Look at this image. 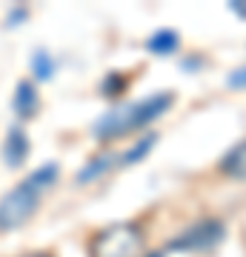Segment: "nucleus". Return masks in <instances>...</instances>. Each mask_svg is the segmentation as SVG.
Wrapping results in <instances>:
<instances>
[{"label":"nucleus","mask_w":246,"mask_h":257,"mask_svg":"<svg viewBox=\"0 0 246 257\" xmlns=\"http://www.w3.org/2000/svg\"><path fill=\"white\" fill-rule=\"evenodd\" d=\"M155 140H157L155 135H149L146 140H140V143H135V146H132V149L126 152V155H120V163H123V166H132V163H137V160H140L143 155H149V149L155 146Z\"/></svg>","instance_id":"nucleus-10"},{"label":"nucleus","mask_w":246,"mask_h":257,"mask_svg":"<svg viewBox=\"0 0 246 257\" xmlns=\"http://www.w3.org/2000/svg\"><path fill=\"white\" fill-rule=\"evenodd\" d=\"M26 257H49V254H26Z\"/></svg>","instance_id":"nucleus-14"},{"label":"nucleus","mask_w":246,"mask_h":257,"mask_svg":"<svg viewBox=\"0 0 246 257\" xmlns=\"http://www.w3.org/2000/svg\"><path fill=\"white\" fill-rule=\"evenodd\" d=\"M15 111H18L23 120H29L32 114L37 111V92L32 83H20L18 86V94H15Z\"/></svg>","instance_id":"nucleus-7"},{"label":"nucleus","mask_w":246,"mask_h":257,"mask_svg":"<svg viewBox=\"0 0 246 257\" xmlns=\"http://www.w3.org/2000/svg\"><path fill=\"white\" fill-rule=\"evenodd\" d=\"M149 52H155V55H172L175 49H178V35L175 32H157V35L149 37Z\"/></svg>","instance_id":"nucleus-8"},{"label":"nucleus","mask_w":246,"mask_h":257,"mask_svg":"<svg viewBox=\"0 0 246 257\" xmlns=\"http://www.w3.org/2000/svg\"><path fill=\"white\" fill-rule=\"evenodd\" d=\"M172 103H175L172 92H157V94H152V97H146V100L118 106V109L106 111V114L95 123V135L103 138V140H109V138L129 135V132H137V128L149 126L152 120H157Z\"/></svg>","instance_id":"nucleus-2"},{"label":"nucleus","mask_w":246,"mask_h":257,"mask_svg":"<svg viewBox=\"0 0 246 257\" xmlns=\"http://www.w3.org/2000/svg\"><path fill=\"white\" fill-rule=\"evenodd\" d=\"M112 160H115V155H103V157H95L86 169L80 172V183H89V180H95L98 175H103V172H109L112 169Z\"/></svg>","instance_id":"nucleus-9"},{"label":"nucleus","mask_w":246,"mask_h":257,"mask_svg":"<svg viewBox=\"0 0 246 257\" xmlns=\"http://www.w3.org/2000/svg\"><path fill=\"white\" fill-rule=\"evenodd\" d=\"M220 172L229 175V177H235V180H246V140L237 143V146L220 160Z\"/></svg>","instance_id":"nucleus-6"},{"label":"nucleus","mask_w":246,"mask_h":257,"mask_svg":"<svg viewBox=\"0 0 246 257\" xmlns=\"http://www.w3.org/2000/svg\"><path fill=\"white\" fill-rule=\"evenodd\" d=\"M26 152H29V140L20 128H12L6 135V146H3V157L9 166H20L26 160Z\"/></svg>","instance_id":"nucleus-5"},{"label":"nucleus","mask_w":246,"mask_h":257,"mask_svg":"<svg viewBox=\"0 0 246 257\" xmlns=\"http://www.w3.org/2000/svg\"><path fill=\"white\" fill-rule=\"evenodd\" d=\"M223 237V226L218 220H203L198 226L183 231V237H178L172 243V248H183V251H195V248H209L212 243H218Z\"/></svg>","instance_id":"nucleus-4"},{"label":"nucleus","mask_w":246,"mask_h":257,"mask_svg":"<svg viewBox=\"0 0 246 257\" xmlns=\"http://www.w3.org/2000/svg\"><path fill=\"white\" fill-rule=\"evenodd\" d=\"M229 86H237V89H246V66L243 69H235L229 74Z\"/></svg>","instance_id":"nucleus-12"},{"label":"nucleus","mask_w":246,"mask_h":257,"mask_svg":"<svg viewBox=\"0 0 246 257\" xmlns=\"http://www.w3.org/2000/svg\"><path fill=\"white\" fill-rule=\"evenodd\" d=\"M92 257H143V234L132 223L109 226L92 240Z\"/></svg>","instance_id":"nucleus-3"},{"label":"nucleus","mask_w":246,"mask_h":257,"mask_svg":"<svg viewBox=\"0 0 246 257\" xmlns=\"http://www.w3.org/2000/svg\"><path fill=\"white\" fill-rule=\"evenodd\" d=\"M57 175H60L57 163H43L29 177H23L9 194H3L0 197V231H12L18 226H23L37 211L40 197L55 186Z\"/></svg>","instance_id":"nucleus-1"},{"label":"nucleus","mask_w":246,"mask_h":257,"mask_svg":"<svg viewBox=\"0 0 246 257\" xmlns=\"http://www.w3.org/2000/svg\"><path fill=\"white\" fill-rule=\"evenodd\" d=\"M32 69H35V74L40 77V80H46L49 74L55 72V63H52V60H49V55L40 49V52H35V57H32Z\"/></svg>","instance_id":"nucleus-11"},{"label":"nucleus","mask_w":246,"mask_h":257,"mask_svg":"<svg viewBox=\"0 0 246 257\" xmlns=\"http://www.w3.org/2000/svg\"><path fill=\"white\" fill-rule=\"evenodd\" d=\"M146 257H163V254H160V251H152V254H146Z\"/></svg>","instance_id":"nucleus-13"}]
</instances>
